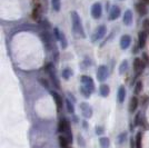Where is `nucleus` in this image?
Listing matches in <instances>:
<instances>
[{
  "label": "nucleus",
  "mask_w": 149,
  "mask_h": 148,
  "mask_svg": "<svg viewBox=\"0 0 149 148\" xmlns=\"http://www.w3.org/2000/svg\"><path fill=\"white\" fill-rule=\"evenodd\" d=\"M71 18H72V30L76 34L77 37H85V32H84V28H82V24H81V19L79 15L72 11L71 13Z\"/></svg>",
  "instance_id": "f257e3e1"
},
{
  "label": "nucleus",
  "mask_w": 149,
  "mask_h": 148,
  "mask_svg": "<svg viewBox=\"0 0 149 148\" xmlns=\"http://www.w3.org/2000/svg\"><path fill=\"white\" fill-rule=\"evenodd\" d=\"M58 130L60 133H63V135L68 138V140L70 142H72V135L70 133V125H69L67 119H60L59 121V126H58Z\"/></svg>",
  "instance_id": "f03ea898"
},
{
  "label": "nucleus",
  "mask_w": 149,
  "mask_h": 148,
  "mask_svg": "<svg viewBox=\"0 0 149 148\" xmlns=\"http://www.w3.org/2000/svg\"><path fill=\"white\" fill-rule=\"evenodd\" d=\"M40 37L42 39V41H44L45 46H46V48L48 50L52 49L54 48V43H52V38H51V35H50L49 32L47 30H45L41 32V35H40Z\"/></svg>",
  "instance_id": "7ed1b4c3"
},
{
  "label": "nucleus",
  "mask_w": 149,
  "mask_h": 148,
  "mask_svg": "<svg viewBox=\"0 0 149 148\" xmlns=\"http://www.w3.org/2000/svg\"><path fill=\"white\" fill-rule=\"evenodd\" d=\"M46 71H47V73H48V75L50 76L51 81H52V84L55 85V87H56V88H59V80H58L56 74H55L54 65H52V64H48V65L46 66Z\"/></svg>",
  "instance_id": "20e7f679"
},
{
  "label": "nucleus",
  "mask_w": 149,
  "mask_h": 148,
  "mask_svg": "<svg viewBox=\"0 0 149 148\" xmlns=\"http://www.w3.org/2000/svg\"><path fill=\"white\" fill-rule=\"evenodd\" d=\"M106 32H107V28H106V26H104V25L99 26V27L95 30V32H93L91 40H93V43H95V41H98L99 39H101V38L105 36Z\"/></svg>",
  "instance_id": "39448f33"
},
{
  "label": "nucleus",
  "mask_w": 149,
  "mask_h": 148,
  "mask_svg": "<svg viewBox=\"0 0 149 148\" xmlns=\"http://www.w3.org/2000/svg\"><path fill=\"white\" fill-rule=\"evenodd\" d=\"M107 77H108V68L105 65H101L97 70V78L99 81H105Z\"/></svg>",
  "instance_id": "423d86ee"
},
{
  "label": "nucleus",
  "mask_w": 149,
  "mask_h": 148,
  "mask_svg": "<svg viewBox=\"0 0 149 148\" xmlns=\"http://www.w3.org/2000/svg\"><path fill=\"white\" fill-rule=\"evenodd\" d=\"M81 84H82V86L88 88L91 93L95 90V84H93V80L91 79V77H89V76H82L81 77Z\"/></svg>",
  "instance_id": "0eeeda50"
},
{
  "label": "nucleus",
  "mask_w": 149,
  "mask_h": 148,
  "mask_svg": "<svg viewBox=\"0 0 149 148\" xmlns=\"http://www.w3.org/2000/svg\"><path fill=\"white\" fill-rule=\"evenodd\" d=\"M102 15V8L99 2H96L93 7H91V16L93 19H99Z\"/></svg>",
  "instance_id": "6e6552de"
},
{
  "label": "nucleus",
  "mask_w": 149,
  "mask_h": 148,
  "mask_svg": "<svg viewBox=\"0 0 149 148\" xmlns=\"http://www.w3.org/2000/svg\"><path fill=\"white\" fill-rule=\"evenodd\" d=\"M80 110L85 118H90L93 116V109H91V107L88 105L87 103H82V104H81Z\"/></svg>",
  "instance_id": "1a4fd4ad"
},
{
  "label": "nucleus",
  "mask_w": 149,
  "mask_h": 148,
  "mask_svg": "<svg viewBox=\"0 0 149 148\" xmlns=\"http://www.w3.org/2000/svg\"><path fill=\"white\" fill-rule=\"evenodd\" d=\"M143 67H145V65H143V62L141 59L136 58V59L134 60V71H135V74L136 75L141 74L143 70Z\"/></svg>",
  "instance_id": "9d476101"
},
{
  "label": "nucleus",
  "mask_w": 149,
  "mask_h": 148,
  "mask_svg": "<svg viewBox=\"0 0 149 148\" xmlns=\"http://www.w3.org/2000/svg\"><path fill=\"white\" fill-rule=\"evenodd\" d=\"M131 43V37L129 35H124L123 37L120 38V47L121 49H127Z\"/></svg>",
  "instance_id": "9b49d317"
},
{
  "label": "nucleus",
  "mask_w": 149,
  "mask_h": 148,
  "mask_svg": "<svg viewBox=\"0 0 149 148\" xmlns=\"http://www.w3.org/2000/svg\"><path fill=\"white\" fill-rule=\"evenodd\" d=\"M120 8L118 6H113L111 8V10H110V13H109V19L110 20H116V19L119 18V16H120Z\"/></svg>",
  "instance_id": "f8f14e48"
},
{
  "label": "nucleus",
  "mask_w": 149,
  "mask_h": 148,
  "mask_svg": "<svg viewBox=\"0 0 149 148\" xmlns=\"http://www.w3.org/2000/svg\"><path fill=\"white\" fill-rule=\"evenodd\" d=\"M51 95H52V98H54L55 103H56L58 110H60V109L62 108V104H63V103H62L61 96H60L58 93H56V91H51Z\"/></svg>",
  "instance_id": "ddd939ff"
},
{
  "label": "nucleus",
  "mask_w": 149,
  "mask_h": 148,
  "mask_svg": "<svg viewBox=\"0 0 149 148\" xmlns=\"http://www.w3.org/2000/svg\"><path fill=\"white\" fill-rule=\"evenodd\" d=\"M138 40H139V48H143L146 45V41H147V32L140 31L138 34Z\"/></svg>",
  "instance_id": "4468645a"
},
{
  "label": "nucleus",
  "mask_w": 149,
  "mask_h": 148,
  "mask_svg": "<svg viewBox=\"0 0 149 148\" xmlns=\"http://www.w3.org/2000/svg\"><path fill=\"white\" fill-rule=\"evenodd\" d=\"M124 24L126 26H130L132 24V11L131 10H126L124 15Z\"/></svg>",
  "instance_id": "2eb2a0df"
},
{
  "label": "nucleus",
  "mask_w": 149,
  "mask_h": 148,
  "mask_svg": "<svg viewBox=\"0 0 149 148\" xmlns=\"http://www.w3.org/2000/svg\"><path fill=\"white\" fill-rule=\"evenodd\" d=\"M40 17H41V5L37 3L33 8V11H32V18L35 20H39Z\"/></svg>",
  "instance_id": "dca6fc26"
},
{
  "label": "nucleus",
  "mask_w": 149,
  "mask_h": 148,
  "mask_svg": "<svg viewBox=\"0 0 149 148\" xmlns=\"http://www.w3.org/2000/svg\"><path fill=\"white\" fill-rule=\"evenodd\" d=\"M117 98H118V101L120 104H123L125 101V99H126V89H125V87H120L118 89V94H117Z\"/></svg>",
  "instance_id": "f3484780"
},
{
  "label": "nucleus",
  "mask_w": 149,
  "mask_h": 148,
  "mask_svg": "<svg viewBox=\"0 0 149 148\" xmlns=\"http://www.w3.org/2000/svg\"><path fill=\"white\" fill-rule=\"evenodd\" d=\"M136 10L140 16H145L147 13V7L145 6L143 2H138L136 5Z\"/></svg>",
  "instance_id": "a211bd4d"
},
{
  "label": "nucleus",
  "mask_w": 149,
  "mask_h": 148,
  "mask_svg": "<svg viewBox=\"0 0 149 148\" xmlns=\"http://www.w3.org/2000/svg\"><path fill=\"white\" fill-rule=\"evenodd\" d=\"M137 107H138V98L135 96V97H132L130 100V104H129V111H130V112H135V110L137 109Z\"/></svg>",
  "instance_id": "6ab92c4d"
},
{
  "label": "nucleus",
  "mask_w": 149,
  "mask_h": 148,
  "mask_svg": "<svg viewBox=\"0 0 149 148\" xmlns=\"http://www.w3.org/2000/svg\"><path fill=\"white\" fill-rule=\"evenodd\" d=\"M109 86L108 85H101L99 88V93L100 95L102 96V97H107L108 95H109Z\"/></svg>",
  "instance_id": "aec40b11"
},
{
  "label": "nucleus",
  "mask_w": 149,
  "mask_h": 148,
  "mask_svg": "<svg viewBox=\"0 0 149 148\" xmlns=\"http://www.w3.org/2000/svg\"><path fill=\"white\" fill-rule=\"evenodd\" d=\"M69 140L68 138L66 137V136H59V144H60V147L61 148H67L68 147V144H69Z\"/></svg>",
  "instance_id": "412c9836"
},
{
  "label": "nucleus",
  "mask_w": 149,
  "mask_h": 148,
  "mask_svg": "<svg viewBox=\"0 0 149 148\" xmlns=\"http://www.w3.org/2000/svg\"><path fill=\"white\" fill-rule=\"evenodd\" d=\"M51 6L55 11H59L61 8V0H51Z\"/></svg>",
  "instance_id": "4be33fe9"
},
{
  "label": "nucleus",
  "mask_w": 149,
  "mask_h": 148,
  "mask_svg": "<svg viewBox=\"0 0 149 148\" xmlns=\"http://www.w3.org/2000/svg\"><path fill=\"white\" fill-rule=\"evenodd\" d=\"M99 144H100V147L101 148H108L109 145H110V142L107 137H102L99 139Z\"/></svg>",
  "instance_id": "5701e85b"
},
{
  "label": "nucleus",
  "mask_w": 149,
  "mask_h": 148,
  "mask_svg": "<svg viewBox=\"0 0 149 148\" xmlns=\"http://www.w3.org/2000/svg\"><path fill=\"white\" fill-rule=\"evenodd\" d=\"M80 93L86 97V98H89L90 97V94H91V91L88 89V88H86L85 86H81L80 87Z\"/></svg>",
  "instance_id": "b1692460"
},
{
  "label": "nucleus",
  "mask_w": 149,
  "mask_h": 148,
  "mask_svg": "<svg viewBox=\"0 0 149 148\" xmlns=\"http://www.w3.org/2000/svg\"><path fill=\"white\" fill-rule=\"evenodd\" d=\"M135 144H136V148H141V133H138L136 135Z\"/></svg>",
  "instance_id": "393cba45"
},
{
  "label": "nucleus",
  "mask_w": 149,
  "mask_h": 148,
  "mask_svg": "<svg viewBox=\"0 0 149 148\" xmlns=\"http://www.w3.org/2000/svg\"><path fill=\"white\" fill-rule=\"evenodd\" d=\"M127 67H128V61L127 60H124V61L121 62V65H120V67H119V74H124L125 71L127 70Z\"/></svg>",
  "instance_id": "a878e982"
},
{
  "label": "nucleus",
  "mask_w": 149,
  "mask_h": 148,
  "mask_svg": "<svg viewBox=\"0 0 149 148\" xmlns=\"http://www.w3.org/2000/svg\"><path fill=\"white\" fill-rule=\"evenodd\" d=\"M71 75H72V71H71L69 68H66V69L62 71V76H63V78H65L66 80H68L69 78L71 77Z\"/></svg>",
  "instance_id": "bb28decb"
},
{
  "label": "nucleus",
  "mask_w": 149,
  "mask_h": 148,
  "mask_svg": "<svg viewBox=\"0 0 149 148\" xmlns=\"http://www.w3.org/2000/svg\"><path fill=\"white\" fill-rule=\"evenodd\" d=\"M66 107H67V110H68V112H70V114H74V105H72V103L70 101V100H66Z\"/></svg>",
  "instance_id": "cd10ccee"
},
{
  "label": "nucleus",
  "mask_w": 149,
  "mask_h": 148,
  "mask_svg": "<svg viewBox=\"0 0 149 148\" xmlns=\"http://www.w3.org/2000/svg\"><path fill=\"white\" fill-rule=\"evenodd\" d=\"M59 41H61V47L62 48H67V39L65 37L63 34H60V37H59Z\"/></svg>",
  "instance_id": "c85d7f7f"
},
{
  "label": "nucleus",
  "mask_w": 149,
  "mask_h": 148,
  "mask_svg": "<svg viewBox=\"0 0 149 148\" xmlns=\"http://www.w3.org/2000/svg\"><path fill=\"white\" fill-rule=\"evenodd\" d=\"M143 30L146 31L147 34H149V19H145L143 20Z\"/></svg>",
  "instance_id": "c756f323"
},
{
  "label": "nucleus",
  "mask_w": 149,
  "mask_h": 148,
  "mask_svg": "<svg viewBox=\"0 0 149 148\" xmlns=\"http://www.w3.org/2000/svg\"><path fill=\"white\" fill-rule=\"evenodd\" d=\"M126 137H127V133H123L118 136V142L119 144H123L126 140Z\"/></svg>",
  "instance_id": "7c9ffc66"
},
{
  "label": "nucleus",
  "mask_w": 149,
  "mask_h": 148,
  "mask_svg": "<svg viewBox=\"0 0 149 148\" xmlns=\"http://www.w3.org/2000/svg\"><path fill=\"white\" fill-rule=\"evenodd\" d=\"M39 81L42 84V86L45 87V88H47V89H49V82L46 80V79H44V78H40L39 79Z\"/></svg>",
  "instance_id": "2f4dec72"
},
{
  "label": "nucleus",
  "mask_w": 149,
  "mask_h": 148,
  "mask_svg": "<svg viewBox=\"0 0 149 148\" xmlns=\"http://www.w3.org/2000/svg\"><path fill=\"white\" fill-rule=\"evenodd\" d=\"M141 86H143V84L140 82V81H138L136 85V89H135V93L136 94H139L140 93V90H141Z\"/></svg>",
  "instance_id": "473e14b6"
},
{
  "label": "nucleus",
  "mask_w": 149,
  "mask_h": 148,
  "mask_svg": "<svg viewBox=\"0 0 149 148\" xmlns=\"http://www.w3.org/2000/svg\"><path fill=\"white\" fill-rule=\"evenodd\" d=\"M54 34H55V37H56L57 40H59V37H60V34H61V32L59 31L58 28H55V29H54Z\"/></svg>",
  "instance_id": "72a5a7b5"
},
{
  "label": "nucleus",
  "mask_w": 149,
  "mask_h": 148,
  "mask_svg": "<svg viewBox=\"0 0 149 148\" xmlns=\"http://www.w3.org/2000/svg\"><path fill=\"white\" fill-rule=\"evenodd\" d=\"M41 26H42L44 28H47V29H48V28L50 27L49 22H48V21H42V22H41Z\"/></svg>",
  "instance_id": "f704fd0d"
},
{
  "label": "nucleus",
  "mask_w": 149,
  "mask_h": 148,
  "mask_svg": "<svg viewBox=\"0 0 149 148\" xmlns=\"http://www.w3.org/2000/svg\"><path fill=\"white\" fill-rule=\"evenodd\" d=\"M130 148H136V144H135V139H131V142H130Z\"/></svg>",
  "instance_id": "c9c22d12"
},
{
  "label": "nucleus",
  "mask_w": 149,
  "mask_h": 148,
  "mask_svg": "<svg viewBox=\"0 0 149 148\" xmlns=\"http://www.w3.org/2000/svg\"><path fill=\"white\" fill-rule=\"evenodd\" d=\"M143 57L145 58V61H146V64H149V58H148V56L146 55V54H143Z\"/></svg>",
  "instance_id": "e433bc0d"
},
{
  "label": "nucleus",
  "mask_w": 149,
  "mask_h": 148,
  "mask_svg": "<svg viewBox=\"0 0 149 148\" xmlns=\"http://www.w3.org/2000/svg\"><path fill=\"white\" fill-rule=\"evenodd\" d=\"M102 133H104V131H102V128H101V127H97V134H98V135H99V134H102Z\"/></svg>",
  "instance_id": "4c0bfd02"
},
{
  "label": "nucleus",
  "mask_w": 149,
  "mask_h": 148,
  "mask_svg": "<svg viewBox=\"0 0 149 148\" xmlns=\"http://www.w3.org/2000/svg\"><path fill=\"white\" fill-rule=\"evenodd\" d=\"M146 2H148V3H149V0H147V1H146Z\"/></svg>",
  "instance_id": "58836bf2"
},
{
  "label": "nucleus",
  "mask_w": 149,
  "mask_h": 148,
  "mask_svg": "<svg viewBox=\"0 0 149 148\" xmlns=\"http://www.w3.org/2000/svg\"><path fill=\"white\" fill-rule=\"evenodd\" d=\"M143 1H147V0H143Z\"/></svg>",
  "instance_id": "ea45409f"
},
{
  "label": "nucleus",
  "mask_w": 149,
  "mask_h": 148,
  "mask_svg": "<svg viewBox=\"0 0 149 148\" xmlns=\"http://www.w3.org/2000/svg\"><path fill=\"white\" fill-rule=\"evenodd\" d=\"M67 148H69V147H67Z\"/></svg>",
  "instance_id": "a19ab883"
}]
</instances>
